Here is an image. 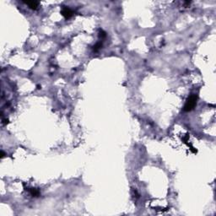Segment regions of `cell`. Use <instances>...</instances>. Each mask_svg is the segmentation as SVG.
<instances>
[{"label":"cell","instance_id":"cell-4","mask_svg":"<svg viewBox=\"0 0 216 216\" xmlns=\"http://www.w3.org/2000/svg\"><path fill=\"white\" fill-rule=\"evenodd\" d=\"M29 192H30V195L33 197H39L40 196V191L36 188H30L29 189Z\"/></svg>","mask_w":216,"mask_h":216},{"label":"cell","instance_id":"cell-3","mask_svg":"<svg viewBox=\"0 0 216 216\" xmlns=\"http://www.w3.org/2000/svg\"><path fill=\"white\" fill-rule=\"evenodd\" d=\"M25 4H27L29 8L31 9H36L40 4L38 2H34V1H27V2H25Z\"/></svg>","mask_w":216,"mask_h":216},{"label":"cell","instance_id":"cell-6","mask_svg":"<svg viewBox=\"0 0 216 216\" xmlns=\"http://www.w3.org/2000/svg\"><path fill=\"white\" fill-rule=\"evenodd\" d=\"M99 37L101 38V39H104V38L106 37V33L105 31H103V30H101L99 33Z\"/></svg>","mask_w":216,"mask_h":216},{"label":"cell","instance_id":"cell-8","mask_svg":"<svg viewBox=\"0 0 216 216\" xmlns=\"http://www.w3.org/2000/svg\"><path fill=\"white\" fill-rule=\"evenodd\" d=\"M4 155H5V154H4V151H1V159H3L4 157Z\"/></svg>","mask_w":216,"mask_h":216},{"label":"cell","instance_id":"cell-7","mask_svg":"<svg viewBox=\"0 0 216 216\" xmlns=\"http://www.w3.org/2000/svg\"><path fill=\"white\" fill-rule=\"evenodd\" d=\"M8 123V119H4V120H3V124H7Z\"/></svg>","mask_w":216,"mask_h":216},{"label":"cell","instance_id":"cell-5","mask_svg":"<svg viewBox=\"0 0 216 216\" xmlns=\"http://www.w3.org/2000/svg\"><path fill=\"white\" fill-rule=\"evenodd\" d=\"M101 47H102V43H101V42H97V43L93 47V51L96 52H98Z\"/></svg>","mask_w":216,"mask_h":216},{"label":"cell","instance_id":"cell-1","mask_svg":"<svg viewBox=\"0 0 216 216\" xmlns=\"http://www.w3.org/2000/svg\"><path fill=\"white\" fill-rule=\"evenodd\" d=\"M197 99H198L197 95H191L190 96L187 98V100H186V104H185L184 108H183V111H192V110L195 107V106H196V104H197Z\"/></svg>","mask_w":216,"mask_h":216},{"label":"cell","instance_id":"cell-2","mask_svg":"<svg viewBox=\"0 0 216 216\" xmlns=\"http://www.w3.org/2000/svg\"><path fill=\"white\" fill-rule=\"evenodd\" d=\"M61 14L66 20H68V19H70L73 15V11L72 9H70L68 7L63 6L61 8Z\"/></svg>","mask_w":216,"mask_h":216}]
</instances>
